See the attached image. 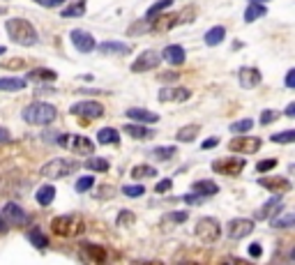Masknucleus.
Listing matches in <instances>:
<instances>
[{
	"mask_svg": "<svg viewBox=\"0 0 295 265\" xmlns=\"http://www.w3.org/2000/svg\"><path fill=\"white\" fill-rule=\"evenodd\" d=\"M5 30L9 35V39L14 44H18V46H32V44H37L35 25L30 21H25V18H7Z\"/></svg>",
	"mask_w": 295,
	"mask_h": 265,
	"instance_id": "1",
	"label": "nucleus"
},
{
	"mask_svg": "<svg viewBox=\"0 0 295 265\" xmlns=\"http://www.w3.org/2000/svg\"><path fill=\"white\" fill-rule=\"evenodd\" d=\"M55 115H58V111L48 102H35L23 109V120L28 125H48V122L55 120Z\"/></svg>",
	"mask_w": 295,
	"mask_h": 265,
	"instance_id": "2",
	"label": "nucleus"
},
{
	"mask_svg": "<svg viewBox=\"0 0 295 265\" xmlns=\"http://www.w3.org/2000/svg\"><path fill=\"white\" fill-rule=\"evenodd\" d=\"M78 171V162H72V159H51L39 169V175L42 178H48V180H60V178H67V175H74Z\"/></svg>",
	"mask_w": 295,
	"mask_h": 265,
	"instance_id": "3",
	"label": "nucleus"
},
{
	"mask_svg": "<svg viewBox=\"0 0 295 265\" xmlns=\"http://www.w3.org/2000/svg\"><path fill=\"white\" fill-rule=\"evenodd\" d=\"M51 231L58 238H74V235H81V231H83V219L76 217V215H62V217H55L51 222Z\"/></svg>",
	"mask_w": 295,
	"mask_h": 265,
	"instance_id": "4",
	"label": "nucleus"
},
{
	"mask_svg": "<svg viewBox=\"0 0 295 265\" xmlns=\"http://www.w3.org/2000/svg\"><path fill=\"white\" fill-rule=\"evenodd\" d=\"M58 145L60 148H69L76 155H92L95 152V143L88 136H78V134H60L58 136Z\"/></svg>",
	"mask_w": 295,
	"mask_h": 265,
	"instance_id": "5",
	"label": "nucleus"
},
{
	"mask_svg": "<svg viewBox=\"0 0 295 265\" xmlns=\"http://www.w3.org/2000/svg\"><path fill=\"white\" fill-rule=\"evenodd\" d=\"M196 235H199L203 242H217L219 235H222V226L215 217H203L199 224H196Z\"/></svg>",
	"mask_w": 295,
	"mask_h": 265,
	"instance_id": "6",
	"label": "nucleus"
},
{
	"mask_svg": "<svg viewBox=\"0 0 295 265\" xmlns=\"http://www.w3.org/2000/svg\"><path fill=\"white\" fill-rule=\"evenodd\" d=\"M81 259L85 265H106L109 263V252L99 245L85 242V245H81Z\"/></svg>",
	"mask_w": 295,
	"mask_h": 265,
	"instance_id": "7",
	"label": "nucleus"
},
{
	"mask_svg": "<svg viewBox=\"0 0 295 265\" xmlns=\"http://www.w3.org/2000/svg\"><path fill=\"white\" fill-rule=\"evenodd\" d=\"M212 171L222 175H240L245 171V159L242 157H224L212 162Z\"/></svg>",
	"mask_w": 295,
	"mask_h": 265,
	"instance_id": "8",
	"label": "nucleus"
},
{
	"mask_svg": "<svg viewBox=\"0 0 295 265\" xmlns=\"http://www.w3.org/2000/svg\"><path fill=\"white\" fill-rule=\"evenodd\" d=\"M69 111H72V115H78V118H83V120H95V118H102L104 115V106L99 102H92V99L72 104Z\"/></svg>",
	"mask_w": 295,
	"mask_h": 265,
	"instance_id": "9",
	"label": "nucleus"
},
{
	"mask_svg": "<svg viewBox=\"0 0 295 265\" xmlns=\"http://www.w3.org/2000/svg\"><path fill=\"white\" fill-rule=\"evenodd\" d=\"M261 145H263V141L261 139H254V136H235L233 141L229 143V148L233 152H240V155H254V152L261 150Z\"/></svg>",
	"mask_w": 295,
	"mask_h": 265,
	"instance_id": "10",
	"label": "nucleus"
},
{
	"mask_svg": "<svg viewBox=\"0 0 295 265\" xmlns=\"http://www.w3.org/2000/svg\"><path fill=\"white\" fill-rule=\"evenodd\" d=\"M159 60H162V55L157 53V51H143V53L132 62V72L141 74V72H145V69H155V67L159 65Z\"/></svg>",
	"mask_w": 295,
	"mask_h": 265,
	"instance_id": "11",
	"label": "nucleus"
},
{
	"mask_svg": "<svg viewBox=\"0 0 295 265\" xmlns=\"http://www.w3.org/2000/svg\"><path fill=\"white\" fill-rule=\"evenodd\" d=\"M69 39H72V44L76 46V51H81V53H90V51L97 48L95 37L85 30H72L69 32Z\"/></svg>",
	"mask_w": 295,
	"mask_h": 265,
	"instance_id": "12",
	"label": "nucleus"
},
{
	"mask_svg": "<svg viewBox=\"0 0 295 265\" xmlns=\"http://www.w3.org/2000/svg\"><path fill=\"white\" fill-rule=\"evenodd\" d=\"M157 97L159 102H187L192 97V90H187L182 85H173V88H162Z\"/></svg>",
	"mask_w": 295,
	"mask_h": 265,
	"instance_id": "13",
	"label": "nucleus"
},
{
	"mask_svg": "<svg viewBox=\"0 0 295 265\" xmlns=\"http://www.w3.org/2000/svg\"><path fill=\"white\" fill-rule=\"evenodd\" d=\"M252 231H254L252 219H233V222H229V238H233V240L247 238V235H252Z\"/></svg>",
	"mask_w": 295,
	"mask_h": 265,
	"instance_id": "14",
	"label": "nucleus"
},
{
	"mask_svg": "<svg viewBox=\"0 0 295 265\" xmlns=\"http://www.w3.org/2000/svg\"><path fill=\"white\" fill-rule=\"evenodd\" d=\"M259 185H261V187H265L268 192L277 194V196H282V194H286V192L293 189L291 180H286V178H261Z\"/></svg>",
	"mask_w": 295,
	"mask_h": 265,
	"instance_id": "15",
	"label": "nucleus"
},
{
	"mask_svg": "<svg viewBox=\"0 0 295 265\" xmlns=\"http://www.w3.org/2000/svg\"><path fill=\"white\" fill-rule=\"evenodd\" d=\"M261 72L259 69H254V67H242L240 72H238V81H240V88H245V90H252V88H256V85L261 83Z\"/></svg>",
	"mask_w": 295,
	"mask_h": 265,
	"instance_id": "16",
	"label": "nucleus"
},
{
	"mask_svg": "<svg viewBox=\"0 0 295 265\" xmlns=\"http://www.w3.org/2000/svg\"><path fill=\"white\" fill-rule=\"evenodd\" d=\"M2 219H7L9 224H16V226H23L28 222V215H25L23 208H18L16 203H7L2 208Z\"/></svg>",
	"mask_w": 295,
	"mask_h": 265,
	"instance_id": "17",
	"label": "nucleus"
},
{
	"mask_svg": "<svg viewBox=\"0 0 295 265\" xmlns=\"http://www.w3.org/2000/svg\"><path fill=\"white\" fill-rule=\"evenodd\" d=\"M282 210H284V201L279 196H275V199H270L268 203L261 205L259 212H256V219H272V217H277Z\"/></svg>",
	"mask_w": 295,
	"mask_h": 265,
	"instance_id": "18",
	"label": "nucleus"
},
{
	"mask_svg": "<svg viewBox=\"0 0 295 265\" xmlns=\"http://www.w3.org/2000/svg\"><path fill=\"white\" fill-rule=\"evenodd\" d=\"M162 58L166 62H171V65H182L185 62V58H187V53H185V48L180 46V44H169V46L164 48V53H162Z\"/></svg>",
	"mask_w": 295,
	"mask_h": 265,
	"instance_id": "19",
	"label": "nucleus"
},
{
	"mask_svg": "<svg viewBox=\"0 0 295 265\" xmlns=\"http://www.w3.org/2000/svg\"><path fill=\"white\" fill-rule=\"evenodd\" d=\"M125 115L129 120H136V122H157L159 115L152 113V111H145V109H127Z\"/></svg>",
	"mask_w": 295,
	"mask_h": 265,
	"instance_id": "20",
	"label": "nucleus"
},
{
	"mask_svg": "<svg viewBox=\"0 0 295 265\" xmlns=\"http://www.w3.org/2000/svg\"><path fill=\"white\" fill-rule=\"evenodd\" d=\"M97 143H102V145H118V143H120V134L115 132L113 127H104V129L97 132Z\"/></svg>",
	"mask_w": 295,
	"mask_h": 265,
	"instance_id": "21",
	"label": "nucleus"
},
{
	"mask_svg": "<svg viewBox=\"0 0 295 265\" xmlns=\"http://www.w3.org/2000/svg\"><path fill=\"white\" fill-rule=\"evenodd\" d=\"M125 134L132 136V139H152L155 136V132L143 125H125Z\"/></svg>",
	"mask_w": 295,
	"mask_h": 265,
	"instance_id": "22",
	"label": "nucleus"
},
{
	"mask_svg": "<svg viewBox=\"0 0 295 265\" xmlns=\"http://www.w3.org/2000/svg\"><path fill=\"white\" fill-rule=\"evenodd\" d=\"M224 37H226V28L224 25H215V28H210L205 32V44L208 46H217V44L224 42Z\"/></svg>",
	"mask_w": 295,
	"mask_h": 265,
	"instance_id": "23",
	"label": "nucleus"
},
{
	"mask_svg": "<svg viewBox=\"0 0 295 265\" xmlns=\"http://www.w3.org/2000/svg\"><path fill=\"white\" fill-rule=\"evenodd\" d=\"M171 5H173V0H157L155 5L152 7H148V12H145V21H148V23H150L152 18L157 16V14H162V12H169L171 9Z\"/></svg>",
	"mask_w": 295,
	"mask_h": 265,
	"instance_id": "24",
	"label": "nucleus"
},
{
	"mask_svg": "<svg viewBox=\"0 0 295 265\" xmlns=\"http://www.w3.org/2000/svg\"><path fill=\"white\" fill-rule=\"evenodd\" d=\"M219 192V187L215 185V182L210 180H199V182H194V194H199V196H215V194Z\"/></svg>",
	"mask_w": 295,
	"mask_h": 265,
	"instance_id": "25",
	"label": "nucleus"
},
{
	"mask_svg": "<svg viewBox=\"0 0 295 265\" xmlns=\"http://www.w3.org/2000/svg\"><path fill=\"white\" fill-rule=\"evenodd\" d=\"M99 53L104 55H111V53H129V46L122 42H102L99 44Z\"/></svg>",
	"mask_w": 295,
	"mask_h": 265,
	"instance_id": "26",
	"label": "nucleus"
},
{
	"mask_svg": "<svg viewBox=\"0 0 295 265\" xmlns=\"http://www.w3.org/2000/svg\"><path fill=\"white\" fill-rule=\"evenodd\" d=\"M85 0H76V2H72V5L69 7H65V9H62V14L60 16L62 18H78V16H83L85 14Z\"/></svg>",
	"mask_w": 295,
	"mask_h": 265,
	"instance_id": "27",
	"label": "nucleus"
},
{
	"mask_svg": "<svg viewBox=\"0 0 295 265\" xmlns=\"http://www.w3.org/2000/svg\"><path fill=\"white\" fill-rule=\"evenodd\" d=\"M199 125H187L182 127V129H178V134H175V139L180 141V143H192L196 136H199Z\"/></svg>",
	"mask_w": 295,
	"mask_h": 265,
	"instance_id": "28",
	"label": "nucleus"
},
{
	"mask_svg": "<svg viewBox=\"0 0 295 265\" xmlns=\"http://www.w3.org/2000/svg\"><path fill=\"white\" fill-rule=\"evenodd\" d=\"M157 169L155 166H148V164H139L132 169V180H148V178H155Z\"/></svg>",
	"mask_w": 295,
	"mask_h": 265,
	"instance_id": "29",
	"label": "nucleus"
},
{
	"mask_svg": "<svg viewBox=\"0 0 295 265\" xmlns=\"http://www.w3.org/2000/svg\"><path fill=\"white\" fill-rule=\"evenodd\" d=\"M265 14H268L265 5H259V2H249V7L245 9V21H247V23H254L256 18L265 16Z\"/></svg>",
	"mask_w": 295,
	"mask_h": 265,
	"instance_id": "30",
	"label": "nucleus"
},
{
	"mask_svg": "<svg viewBox=\"0 0 295 265\" xmlns=\"http://www.w3.org/2000/svg\"><path fill=\"white\" fill-rule=\"evenodd\" d=\"M25 88V78H0V90L5 92H16Z\"/></svg>",
	"mask_w": 295,
	"mask_h": 265,
	"instance_id": "31",
	"label": "nucleus"
},
{
	"mask_svg": "<svg viewBox=\"0 0 295 265\" xmlns=\"http://www.w3.org/2000/svg\"><path fill=\"white\" fill-rule=\"evenodd\" d=\"M53 199H55V187L44 185V187L37 189V203H39V205H48Z\"/></svg>",
	"mask_w": 295,
	"mask_h": 265,
	"instance_id": "32",
	"label": "nucleus"
},
{
	"mask_svg": "<svg viewBox=\"0 0 295 265\" xmlns=\"http://www.w3.org/2000/svg\"><path fill=\"white\" fill-rule=\"evenodd\" d=\"M28 78H30V81H55L58 74H55L53 69H30V72H28Z\"/></svg>",
	"mask_w": 295,
	"mask_h": 265,
	"instance_id": "33",
	"label": "nucleus"
},
{
	"mask_svg": "<svg viewBox=\"0 0 295 265\" xmlns=\"http://www.w3.org/2000/svg\"><path fill=\"white\" fill-rule=\"evenodd\" d=\"M85 169L99 171V173H106V171H109V162H106L104 157H90V159L85 162Z\"/></svg>",
	"mask_w": 295,
	"mask_h": 265,
	"instance_id": "34",
	"label": "nucleus"
},
{
	"mask_svg": "<svg viewBox=\"0 0 295 265\" xmlns=\"http://www.w3.org/2000/svg\"><path fill=\"white\" fill-rule=\"evenodd\" d=\"M28 240L32 242V245H35L37 249H46L48 247V240H46V235L42 233V231H30V233H28Z\"/></svg>",
	"mask_w": 295,
	"mask_h": 265,
	"instance_id": "35",
	"label": "nucleus"
},
{
	"mask_svg": "<svg viewBox=\"0 0 295 265\" xmlns=\"http://www.w3.org/2000/svg\"><path fill=\"white\" fill-rule=\"evenodd\" d=\"M150 30V23L145 21V18H141V21H136V23H132L129 28H127V35H143V32Z\"/></svg>",
	"mask_w": 295,
	"mask_h": 265,
	"instance_id": "36",
	"label": "nucleus"
},
{
	"mask_svg": "<svg viewBox=\"0 0 295 265\" xmlns=\"http://www.w3.org/2000/svg\"><path fill=\"white\" fill-rule=\"evenodd\" d=\"M254 127V120H249V118H245V120H238L231 125V132L233 134H247L249 129Z\"/></svg>",
	"mask_w": 295,
	"mask_h": 265,
	"instance_id": "37",
	"label": "nucleus"
},
{
	"mask_svg": "<svg viewBox=\"0 0 295 265\" xmlns=\"http://www.w3.org/2000/svg\"><path fill=\"white\" fill-rule=\"evenodd\" d=\"M122 194L129 196V199H139V196L145 194V187L143 185H125V187H122Z\"/></svg>",
	"mask_w": 295,
	"mask_h": 265,
	"instance_id": "38",
	"label": "nucleus"
},
{
	"mask_svg": "<svg viewBox=\"0 0 295 265\" xmlns=\"http://www.w3.org/2000/svg\"><path fill=\"white\" fill-rule=\"evenodd\" d=\"M175 148L173 145H169V148H155V150H152V157H155V159H171V157H175Z\"/></svg>",
	"mask_w": 295,
	"mask_h": 265,
	"instance_id": "39",
	"label": "nucleus"
},
{
	"mask_svg": "<svg viewBox=\"0 0 295 265\" xmlns=\"http://www.w3.org/2000/svg\"><path fill=\"white\" fill-rule=\"evenodd\" d=\"M275 143H293L295 141V132L293 129H289V132H279V134H272L270 136Z\"/></svg>",
	"mask_w": 295,
	"mask_h": 265,
	"instance_id": "40",
	"label": "nucleus"
},
{
	"mask_svg": "<svg viewBox=\"0 0 295 265\" xmlns=\"http://www.w3.org/2000/svg\"><path fill=\"white\" fill-rule=\"evenodd\" d=\"M92 185H95V178L92 175H83V178L76 180V192H88V189H92Z\"/></svg>",
	"mask_w": 295,
	"mask_h": 265,
	"instance_id": "41",
	"label": "nucleus"
},
{
	"mask_svg": "<svg viewBox=\"0 0 295 265\" xmlns=\"http://www.w3.org/2000/svg\"><path fill=\"white\" fill-rule=\"evenodd\" d=\"M187 219H189L187 210H180V212H169V215H166V222H171V224H185Z\"/></svg>",
	"mask_w": 295,
	"mask_h": 265,
	"instance_id": "42",
	"label": "nucleus"
},
{
	"mask_svg": "<svg viewBox=\"0 0 295 265\" xmlns=\"http://www.w3.org/2000/svg\"><path fill=\"white\" fill-rule=\"evenodd\" d=\"M293 224H295L293 215H286L284 219H272V226H275V229H291Z\"/></svg>",
	"mask_w": 295,
	"mask_h": 265,
	"instance_id": "43",
	"label": "nucleus"
},
{
	"mask_svg": "<svg viewBox=\"0 0 295 265\" xmlns=\"http://www.w3.org/2000/svg\"><path fill=\"white\" fill-rule=\"evenodd\" d=\"M132 224H134V212L120 210V215H118V226H132Z\"/></svg>",
	"mask_w": 295,
	"mask_h": 265,
	"instance_id": "44",
	"label": "nucleus"
},
{
	"mask_svg": "<svg viewBox=\"0 0 295 265\" xmlns=\"http://www.w3.org/2000/svg\"><path fill=\"white\" fill-rule=\"evenodd\" d=\"M275 166H277V159L268 157V159H263V162L256 164V171H259V173H265V171H272Z\"/></svg>",
	"mask_w": 295,
	"mask_h": 265,
	"instance_id": "45",
	"label": "nucleus"
},
{
	"mask_svg": "<svg viewBox=\"0 0 295 265\" xmlns=\"http://www.w3.org/2000/svg\"><path fill=\"white\" fill-rule=\"evenodd\" d=\"M279 118L277 111H270V109H265L263 113H261V125H270V122H275Z\"/></svg>",
	"mask_w": 295,
	"mask_h": 265,
	"instance_id": "46",
	"label": "nucleus"
},
{
	"mask_svg": "<svg viewBox=\"0 0 295 265\" xmlns=\"http://www.w3.org/2000/svg\"><path fill=\"white\" fill-rule=\"evenodd\" d=\"M171 187H173V180H159L155 185V192L157 194H164V192H171Z\"/></svg>",
	"mask_w": 295,
	"mask_h": 265,
	"instance_id": "47",
	"label": "nucleus"
},
{
	"mask_svg": "<svg viewBox=\"0 0 295 265\" xmlns=\"http://www.w3.org/2000/svg\"><path fill=\"white\" fill-rule=\"evenodd\" d=\"M182 201H185V203H189V205H196V203H203V196H199V194H185V196H182Z\"/></svg>",
	"mask_w": 295,
	"mask_h": 265,
	"instance_id": "48",
	"label": "nucleus"
},
{
	"mask_svg": "<svg viewBox=\"0 0 295 265\" xmlns=\"http://www.w3.org/2000/svg\"><path fill=\"white\" fill-rule=\"evenodd\" d=\"M35 2L42 7H48V9H53V7H60L65 0H35Z\"/></svg>",
	"mask_w": 295,
	"mask_h": 265,
	"instance_id": "49",
	"label": "nucleus"
},
{
	"mask_svg": "<svg viewBox=\"0 0 295 265\" xmlns=\"http://www.w3.org/2000/svg\"><path fill=\"white\" fill-rule=\"evenodd\" d=\"M222 265H252L249 261H242V259H233V256H229V259H224Z\"/></svg>",
	"mask_w": 295,
	"mask_h": 265,
	"instance_id": "50",
	"label": "nucleus"
},
{
	"mask_svg": "<svg viewBox=\"0 0 295 265\" xmlns=\"http://www.w3.org/2000/svg\"><path fill=\"white\" fill-rule=\"evenodd\" d=\"M217 143H219L217 136H210V139H205L203 143H201V148H203V150H212V148H215Z\"/></svg>",
	"mask_w": 295,
	"mask_h": 265,
	"instance_id": "51",
	"label": "nucleus"
},
{
	"mask_svg": "<svg viewBox=\"0 0 295 265\" xmlns=\"http://www.w3.org/2000/svg\"><path fill=\"white\" fill-rule=\"evenodd\" d=\"M286 88L289 90L295 88V69H289V74H286Z\"/></svg>",
	"mask_w": 295,
	"mask_h": 265,
	"instance_id": "52",
	"label": "nucleus"
},
{
	"mask_svg": "<svg viewBox=\"0 0 295 265\" xmlns=\"http://www.w3.org/2000/svg\"><path fill=\"white\" fill-rule=\"evenodd\" d=\"M261 254H263V247H261V245H252V247H249V256H252V259H259Z\"/></svg>",
	"mask_w": 295,
	"mask_h": 265,
	"instance_id": "53",
	"label": "nucleus"
},
{
	"mask_svg": "<svg viewBox=\"0 0 295 265\" xmlns=\"http://www.w3.org/2000/svg\"><path fill=\"white\" fill-rule=\"evenodd\" d=\"M12 141V134L7 132L5 127H0V143H9Z\"/></svg>",
	"mask_w": 295,
	"mask_h": 265,
	"instance_id": "54",
	"label": "nucleus"
},
{
	"mask_svg": "<svg viewBox=\"0 0 295 265\" xmlns=\"http://www.w3.org/2000/svg\"><path fill=\"white\" fill-rule=\"evenodd\" d=\"M286 115H289V118H293V115H295V102L286 106Z\"/></svg>",
	"mask_w": 295,
	"mask_h": 265,
	"instance_id": "55",
	"label": "nucleus"
},
{
	"mask_svg": "<svg viewBox=\"0 0 295 265\" xmlns=\"http://www.w3.org/2000/svg\"><path fill=\"white\" fill-rule=\"evenodd\" d=\"M175 76H178V74H162V76H159V78H162V81H173Z\"/></svg>",
	"mask_w": 295,
	"mask_h": 265,
	"instance_id": "56",
	"label": "nucleus"
},
{
	"mask_svg": "<svg viewBox=\"0 0 295 265\" xmlns=\"http://www.w3.org/2000/svg\"><path fill=\"white\" fill-rule=\"evenodd\" d=\"M5 231H7V222L0 217V233H5Z\"/></svg>",
	"mask_w": 295,
	"mask_h": 265,
	"instance_id": "57",
	"label": "nucleus"
},
{
	"mask_svg": "<svg viewBox=\"0 0 295 265\" xmlns=\"http://www.w3.org/2000/svg\"><path fill=\"white\" fill-rule=\"evenodd\" d=\"M249 2H259V5H265V2H270V0H249Z\"/></svg>",
	"mask_w": 295,
	"mask_h": 265,
	"instance_id": "58",
	"label": "nucleus"
},
{
	"mask_svg": "<svg viewBox=\"0 0 295 265\" xmlns=\"http://www.w3.org/2000/svg\"><path fill=\"white\" fill-rule=\"evenodd\" d=\"M145 265H164L162 261H150V263H145Z\"/></svg>",
	"mask_w": 295,
	"mask_h": 265,
	"instance_id": "59",
	"label": "nucleus"
},
{
	"mask_svg": "<svg viewBox=\"0 0 295 265\" xmlns=\"http://www.w3.org/2000/svg\"><path fill=\"white\" fill-rule=\"evenodd\" d=\"M5 51H7V48H5V46H0V55H2V53H5Z\"/></svg>",
	"mask_w": 295,
	"mask_h": 265,
	"instance_id": "60",
	"label": "nucleus"
},
{
	"mask_svg": "<svg viewBox=\"0 0 295 265\" xmlns=\"http://www.w3.org/2000/svg\"><path fill=\"white\" fill-rule=\"evenodd\" d=\"M185 265H196V263H185Z\"/></svg>",
	"mask_w": 295,
	"mask_h": 265,
	"instance_id": "61",
	"label": "nucleus"
}]
</instances>
